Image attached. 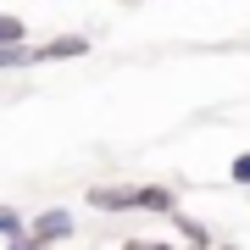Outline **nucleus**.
<instances>
[{"mask_svg":"<svg viewBox=\"0 0 250 250\" xmlns=\"http://www.w3.org/2000/svg\"><path fill=\"white\" fill-rule=\"evenodd\" d=\"M28 233H34L39 245H62V239H72V211H62V206H50V211H39L34 223H28Z\"/></svg>","mask_w":250,"mask_h":250,"instance_id":"1","label":"nucleus"},{"mask_svg":"<svg viewBox=\"0 0 250 250\" xmlns=\"http://www.w3.org/2000/svg\"><path fill=\"white\" fill-rule=\"evenodd\" d=\"M89 206H95V211H134V206H139V184H95L89 189Z\"/></svg>","mask_w":250,"mask_h":250,"instance_id":"2","label":"nucleus"},{"mask_svg":"<svg viewBox=\"0 0 250 250\" xmlns=\"http://www.w3.org/2000/svg\"><path fill=\"white\" fill-rule=\"evenodd\" d=\"M83 50H89V39H83V34H62V39H50V45L34 50V67H45V62H78Z\"/></svg>","mask_w":250,"mask_h":250,"instance_id":"3","label":"nucleus"},{"mask_svg":"<svg viewBox=\"0 0 250 250\" xmlns=\"http://www.w3.org/2000/svg\"><path fill=\"white\" fill-rule=\"evenodd\" d=\"M167 217H172V228H178V233H184V239H189V250H200V245H211V233H206V228L195 223V217H178V206H172V211H167Z\"/></svg>","mask_w":250,"mask_h":250,"instance_id":"4","label":"nucleus"},{"mask_svg":"<svg viewBox=\"0 0 250 250\" xmlns=\"http://www.w3.org/2000/svg\"><path fill=\"white\" fill-rule=\"evenodd\" d=\"M134 211H172V195L161 184H139V206Z\"/></svg>","mask_w":250,"mask_h":250,"instance_id":"5","label":"nucleus"},{"mask_svg":"<svg viewBox=\"0 0 250 250\" xmlns=\"http://www.w3.org/2000/svg\"><path fill=\"white\" fill-rule=\"evenodd\" d=\"M17 67H34V50H28L22 39L17 45H0V72H17Z\"/></svg>","mask_w":250,"mask_h":250,"instance_id":"6","label":"nucleus"},{"mask_svg":"<svg viewBox=\"0 0 250 250\" xmlns=\"http://www.w3.org/2000/svg\"><path fill=\"white\" fill-rule=\"evenodd\" d=\"M17 233H28L22 211H17V206H0V239H17Z\"/></svg>","mask_w":250,"mask_h":250,"instance_id":"7","label":"nucleus"},{"mask_svg":"<svg viewBox=\"0 0 250 250\" xmlns=\"http://www.w3.org/2000/svg\"><path fill=\"white\" fill-rule=\"evenodd\" d=\"M17 39H28V22L11 17V11H0V45H17Z\"/></svg>","mask_w":250,"mask_h":250,"instance_id":"8","label":"nucleus"},{"mask_svg":"<svg viewBox=\"0 0 250 250\" xmlns=\"http://www.w3.org/2000/svg\"><path fill=\"white\" fill-rule=\"evenodd\" d=\"M6 250H45V245H39L34 233H17V239H6Z\"/></svg>","mask_w":250,"mask_h":250,"instance_id":"9","label":"nucleus"},{"mask_svg":"<svg viewBox=\"0 0 250 250\" xmlns=\"http://www.w3.org/2000/svg\"><path fill=\"white\" fill-rule=\"evenodd\" d=\"M233 178H239V184H250V156H239V161H233Z\"/></svg>","mask_w":250,"mask_h":250,"instance_id":"10","label":"nucleus"},{"mask_svg":"<svg viewBox=\"0 0 250 250\" xmlns=\"http://www.w3.org/2000/svg\"><path fill=\"white\" fill-rule=\"evenodd\" d=\"M134 250H184V245H134Z\"/></svg>","mask_w":250,"mask_h":250,"instance_id":"11","label":"nucleus"},{"mask_svg":"<svg viewBox=\"0 0 250 250\" xmlns=\"http://www.w3.org/2000/svg\"><path fill=\"white\" fill-rule=\"evenodd\" d=\"M223 250H239V245H223Z\"/></svg>","mask_w":250,"mask_h":250,"instance_id":"12","label":"nucleus"}]
</instances>
